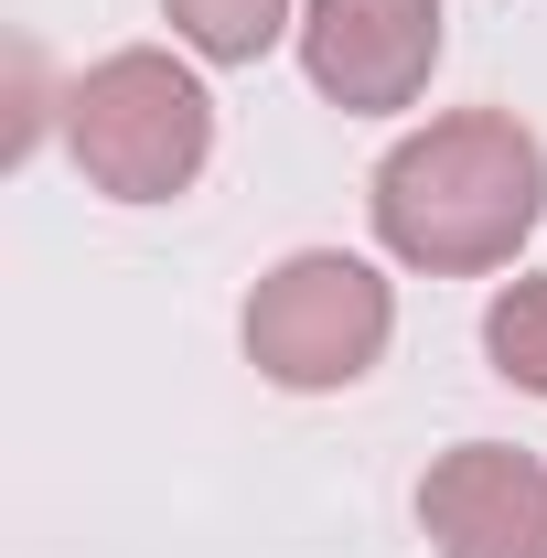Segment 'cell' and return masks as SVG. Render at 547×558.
I'll return each instance as SVG.
<instances>
[{"label":"cell","mask_w":547,"mask_h":558,"mask_svg":"<svg viewBox=\"0 0 547 558\" xmlns=\"http://www.w3.org/2000/svg\"><path fill=\"white\" fill-rule=\"evenodd\" d=\"M365 215H376V247L398 269L429 279H483L505 269L547 215V140L515 119V108H451L409 130L376 183H365Z\"/></svg>","instance_id":"6da1fadb"},{"label":"cell","mask_w":547,"mask_h":558,"mask_svg":"<svg viewBox=\"0 0 547 558\" xmlns=\"http://www.w3.org/2000/svg\"><path fill=\"white\" fill-rule=\"evenodd\" d=\"M65 161L108 205H172L215 161V97L205 75L161 44H119L65 86Z\"/></svg>","instance_id":"7a4b0ae2"},{"label":"cell","mask_w":547,"mask_h":558,"mask_svg":"<svg viewBox=\"0 0 547 558\" xmlns=\"http://www.w3.org/2000/svg\"><path fill=\"white\" fill-rule=\"evenodd\" d=\"M398 333V290L376 258H354V247H301V258H279L258 290H247V312H236V344L247 365L290 387V398H333V387H365L376 376V354Z\"/></svg>","instance_id":"3957f363"},{"label":"cell","mask_w":547,"mask_h":558,"mask_svg":"<svg viewBox=\"0 0 547 558\" xmlns=\"http://www.w3.org/2000/svg\"><path fill=\"white\" fill-rule=\"evenodd\" d=\"M440 22V0H301V75L343 119H398L429 97Z\"/></svg>","instance_id":"277c9868"},{"label":"cell","mask_w":547,"mask_h":558,"mask_svg":"<svg viewBox=\"0 0 547 558\" xmlns=\"http://www.w3.org/2000/svg\"><path fill=\"white\" fill-rule=\"evenodd\" d=\"M429 558H547V462L526 440H451L418 473Z\"/></svg>","instance_id":"5b68a950"},{"label":"cell","mask_w":547,"mask_h":558,"mask_svg":"<svg viewBox=\"0 0 547 558\" xmlns=\"http://www.w3.org/2000/svg\"><path fill=\"white\" fill-rule=\"evenodd\" d=\"M161 22H172L183 54H205V65H258L279 33H301L290 0H161Z\"/></svg>","instance_id":"8992f818"},{"label":"cell","mask_w":547,"mask_h":558,"mask_svg":"<svg viewBox=\"0 0 547 558\" xmlns=\"http://www.w3.org/2000/svg\"><path fill=\"white\" fill-rule=\"evenodd\" d=\"M483 365H494L505 387L547 398V269L505 279V290L483 301Z\"/></svg>","instance_id":"52a82bcc"}]
</instances>
